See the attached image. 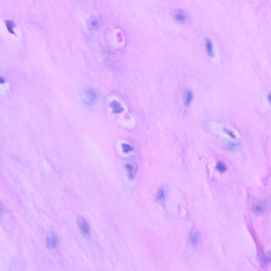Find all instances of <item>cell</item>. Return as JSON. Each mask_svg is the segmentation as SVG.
<instances>
[{
  "mask_svg": "<svg viewBox=\"0 0 271 271\" xmlns=\"http://www.w3.org/2000/svg\"><path fill=\"white\" fill-rule=\"evenodd\" d=\"M224 148L225 150L228 151L233 152L234 151L232 148L229 146H225Z\"/></svg>",
  "mask_w": 271,
  "mask_h": 271,
  "instance_id": "9a60e30c",
  "label": "cell"
},
{
  "mask_svg": "<svg viewBox=\"0 0 271 271\" xmlns=\"http://www.w3.org/2000/svg\"><path fill=\"white\" fill-rule=\"evenodd\" d=\"M175 21L177 23L183 25H187L191 23V20L188 13L181 9L174 10L172 13Z\"/></svg>",
  "mask_w": 271,
  "mask_h": 271,
  "instance_id": "6da1fadb",
  "label": "cell"
},
{
  "mask_svg": "<svg viewBox=\"0 0 271 271\" xmlns=\"http://www.w3.org/2000/svg\"><path fill=\"white\" fill-rule=\"evenodd\" d=\"M251 209L253 213L256 215L262 216L267 213L268 208L265 202L255 199L252 202Z\"/></svg>",
  "mask_w": 271,
  "mask_h": 271,
  "instance_id": "7a4b0ae2",
  "label": "cell"
},
{
  "mask_svg": "<svg viewBox=\"0 0 271 271\" xmlns=\"http://www.w3.org/2000/svg\"><path fill=\"white\" fill-rule=\"evenodd\" d=\"M193 97L192 93L190 91L187 92L186 96V103L187 105H189L191 103Z\"/></svg>",
  "mask_w": 271,
  "mask_h": 271,
  "instance_id": "4fadbf2b",
  "label": "cell"
},
{
  "mask_svg": "<svg viewBox=\"0 0 271 271\" xmlns=\"http://www.w3.org/2000/svg\"><path fill=\"white\" fill-rule=\"evenodd\" d=\"M198 234H195L194 235L191 234L190 236V240L191 241V244L195 245L196 244L197 242L198 237Z\"/></svg>",
  "mask_w": 271,
  "mask_h": 271,
  "instance_id": "30bf717a",
  "label": "cell"
},
{
  "mask_svg": "<svg viewBox=\"0 0 271 271\" xmlns=\"http://www.w3.org/2000/svg\"><path fill=\"white\" fill-rule=\"evenodd\" d=\"M77 223L81 234L85 239H89L90 237V228L89 224L82 216H79Z\"/></svg>",
  "mask_w": 271,
  "mask_h": 271,
  "instance_id": "3957f363",
  "label": "cell"
},
{
  "mask_svg": "<svg viewBox=\"0 0 271 271\" xmlns=\"http://www.w3.org/2000/svg\"><path fill=\"white\" fill-rule=\"evenodd\" d=\"M122 147L123 151L125 153L130 152L133 150V148L131 146L127 144H123Z\"/></svg>",
  "mask_w": 271,
  "mask_h": 271,
  "instance_id": "7c38bea8",
  "label": "cell"
},
{
  "mask_svg": "<svg viewBox=\"0 0 271 271\" xmlns=\"http://www.w3.org/2000/svg\"><path fill=\"white\" fill-rule=\"evenodd\" d=\"M5 23L9 32L12 34H15L13 29L15 24V22L11 20H7L5 21Z\"/></svg>",
  "mask_w": 271,
  "mask_h": 271,
  "instance_id": "ba28073f",
  "label": "cell"
},
{
  "mask_svg": "<svg viewBox=\"0 0 271 271\" xmlns=\"http://www.w3.org/2000/svg\"><path fill=\"white\" fill-rule=\"evenodd\" d=\"M126 168L127 171L128 177L130 179H133L135 175L136 171V168L130 164H127L126 165Z\"/></svg>",
  "mask_w": 271,
  "mask_h": 271,
  "instance_id": "277c9868",
  "label": "cell"
},
{
  "mask_svg": "<svg viewBox=\"0 0 271 271\" xmlns=\"http://www.w3.org/2000/svg\"><path fill=\"white\" fill-rule=\"evenodd\" d=\"M110 106L113 109V112L115 113H121L123 110V109L121 107L120 104L116 101L112 102L111 103Z\"/></svg>",
  "mask_w": 271,
  "mask_h": 271,
  "instance_id": "5b68a950",
  "label": "cell"
},
{
  "mask_svg": "<svg viewBox=\"0 0 271 271\" xmlns=\"http://www.w3.org/2000/svg\"><path fill=\"white\" fill-rule=\"evenodd\" d=\"M1 212H3V211H4V208L3 207V206L2 205V204L1 203Z\"/></svg>",
  "mask_w": 271,
  "mask_h": 271,
  "instance_id": "2e32d148",
  "label": "cell"
},
{
  "mask_svg": "<svg viewBox=\"0 0 271 271\" xmlns=\"http://www.w3.org/2000/svg\"><path fill=\"white\" fill-rule=\"evenodd\" d=\"M87 94L88 97L91 101L92 102H94L96 98V94L92 90H89L87 92Z\"/></svg>",
  "mask_w": 271,
  "mask_h": 271,
  "instance_id": "8fae6325",
  "label": "cell"
},
{
  "mask_svg": "<svg viewBox=\"0 0 271 271\" xmlns=\"http://www.w3.org/2000/svg\"><path fill=\"white\" fill-rule=\"evenodd\" d=\"M224 131L226 134L230 136L232 138H235V136L232 131L227 129H224Z\"/></svg>",
  "mask_w": 271,
  "mask_h": 271,
  "instance_id": "5bb4252c",
  "label": "cell"
},
{
  "mask_svg": "<svg viewBox=\"0 0 271 271\" xmlns=\"http://www.w3.org/2000/svg\"><path fill=\"white\" fill-rule=\"evenodd\" d=\"M205 49L207 53L210 56L213 54V48L212 42L209 39H206L205 43Z\"/></svg>",
  "mask_w": 271,
  "mask_h": 271,
  "instance_id": "8992f818",
  "label": "cell"
},
{
  "mask_svg": "<svg viewBox=\"0 0 271 271\" xmlns=\"http://www.w3.org/2000/svg\"><path fill=\"white\" fill-rule=\"evenodd\" d=\"M268 99L269 101H270V94H269L268 96Z\"/></svg>",
  "mask_w": 271,
  "mask_h": 271,
  "instance_id": "e0dca14e",
  "label": "cell"
},
{
  "mask_svg": "<svg viewBox=\"0 0 271 271\" xmlns=\"http://www.w3.org/2000/svg\"><path fill=\"white\" fill-rule=\"evenodd\" d=\"M165 196L164 192L163 189L161 188L158 191L155 197V200L157 202H162L164 200Z\"/></svg>",
  "mask_w": 271,
  "mask_h": 271,
  "instance_id": "52a82bcc",
  "label": "cell"
},
{
  "mask_svg": "<svg viewBox=\"0 0 271 271\" xmlns=\"http://www.w3.org/2000/svg\"><path fill=\"white\" fill-rule=\"evenodd\" d=\"M216 168L217 170L221 173L225 172L227 169L226 165L221 162H219L217 163Z\"/></svg>",
  "mask_w": 271,
  "mask_h": 271,
  "instance_id": "9c48e42d",
  "label": "cell"
}]
</instances>
